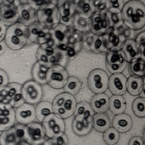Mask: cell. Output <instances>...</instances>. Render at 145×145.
<instances>
[{
  "label": "cell",
  "instance_id": "6da1fadb",
  "mask_svg": "<svg viewBox=\"0 0 145 145\" xmlns=\"http://www.w3.org/2000/svg\"><path fill=\"white\" fill-rule=\"evenodd\" d=\"M121 11L122 22L130 29L138 30L144 26L145 7L141 1L130 0L123 5Z\"/></svg>",
  "mask_w": 145,
  "mask_h": 145
},
{
  "label": "cell",
  "instance_id": "7a4b0ae2",
  "mask_svg": "<svg viewBox=\"0 0 145 145\" xmlns=\"http://www.w3.org/2000/svg\"><path fill=\"white\" fill-rule=\"evenodd\" d=\"M28 39V28L26 25L15 23L7 29L5 36V42L11 49L19 50L26 44Z\"/></svg>",
  "mask_w": 145,
  "mask_h": 145
},
{
  "label": "cell",
  "instance_id": "3957f363",
  "mask_svg": "<svg viewBox=\"0 0 145 145\" xmlns=\"http://www.w3.org/2000/svg\"><path fill=\"white\" fill-rule=\"evenodd\" d=\"M68 78L66 70L60 65H54L48 68L46 74V83L54 89L64 87Z\"/></svg>",
  "mask_w": 145,
  "mask_h": 145
},
{
  "label": "cell",
  "instance_id": "277c9868",
  "mask_svg": "<svg viewBox=\"0 0 145 145\" xmlns=\"http://www.w3.org/2000/svg\"><path fill=\"white\" fill-rule=\"evenodd\" d=\"M108 75L105 71L96 69L92 70L88 76V86L95 93H104L108 88Z\"/></svg>",
  "mask_w": 145,
  "mask_h": 145
},
{
  "label": "cell",
  "instance_id": "5b68a950",
  "mask_svg": "<svg viewBox=\"0 0 145 145\" xmlns=\"http://www.w3.org/2000/svg\"><path fill=\"white\" fill-rule=\"evenodd\" d=\"M37 20L42 25L49 29L59 22L58 7L55 5L49 3L45 7L37 10Z\"/></svg>",
  "mask_w": 145,
  "mask_h": 145
},
{
  "label": "cell",
  "instance_id": "8992f818",
  "mask_svg": "<svg viewBox=\"0 0 145 145\" xmlns=\"http://www.w3.org/2000/svg\"><path fill=\"white\" fill-rule=\"evenodd\" d=\"M127 61L121 50H110L105 59L107 70L112 74L121 73L126 68Z\"/></svg>",
  "mask_w": 145,
  "mask_h": 145
},
{
  "label": "cell",
  "instance_id": "52a82bcc",
  "mask_svg": "<svg viewBox=\"0 0 145 145\" xmlns=\"http://www.w3.org/2000/svg\"><path fill=\"white\" fill-rule=\"evenodd\" d=\"M88 25L91 31L95 35H103L110 27L107 14L103 11L95 12L89 18Z\"/></svg>",
  "mask_w": 145,
  "mask_h": 145
},
{
  "label": "cell",
  "instance_id": "ba28073f",
  "mask_svg": "<svg viewBox=\"0 0 145 145\" xmlns=\"http://www.w3.org/2000/svg\"><path fill=\"white\" fill-rule=\"evenodd\" d=\"M25 101L31 105L38 104L41 101L43 96L42 86L34 80H29L22 86Z\"/></svg>",
  "mask_w": 145,
  "mask_h": 145
},
{
  "label": "cell",
  "instance_id": "9c48e42d",
  "mask_svg": "<svg viewBox=\"0 0 145 145\" xmlns=\"http://www.w3.org/2000/svg\"><path fill=\"white\" fill-rule=\"evenodd\" d=\"M27 28L28 38L35 44H42L50 39L49 29L42 25L39 22L31 24Z\"/></svg>",
  "mask_w": 145,
  "mask_h": 145
},
{
  "label": "cell",
  "instance_id": "30bf717a",
  "mask_svg": "<svg viewBox=\"0 0 145 145\" xmlns=\"http://www.w3.org/2000/svg\"><path fill=\"white\" fill-rule=\"evenodd\" d=\"M105 48L110 50H119L126 41L125 36L116 29H110L102 35Z\"/></svg>",
  "mask_w": 145,
  "mask_h": 145
},
{
  "label": "cell",
  "instance_id": "8fae6325",
  "mask_svg": "<svg viewBox=\"0 0 145 145\" xmlns=\"http://www.w3.org/2000/svg\"><path fill=\"white\" fill-rule=\"evenodd\" d=\"M42 122L45 135L50 139L57 134L65 132V123L64 120L54 113Z\"/></svg>",
  "mask_w": 145,
  "mask_h": 145
},
{
  "label": "cell",
  "instance_id": "7c38bea8",
  "mask_svg": "<svg viewBox=\"0 0 145 145\" xmlns=\"http://www.w3.org/2000/svg\"><path fill=\"white\" fill-rule=\"evenodd\" d=\"M50 39L53 43L59 48L66 45L69 41V32L65 25L58 23L49 28Z\"/></svg>",
  "mask_w": 145,
  "mask_h": 145
},
{
  "label": "cell",
  "instance_id": "4fadbf2b",
  "mask_svg": "<svg viewBox=\"0 0 145 145\" xmlns=\"http://www.w3.org/2000/svg\"><path fill=\"white\" fill-rule=\"evenodd\" d=\"M15 120L18 123L28 125L32 122L35 116V109L33 106L28 103H24L16 108L15 111Z\"/></svg>",
  "mask_w": 145,
  "mask_h": 145
},
{
  "label": "cell",
  "instance_id": "5bb4252c",
  "mask_svg": "<svg viewBox=\"0 0 145 145\" xmlns=\"http://www.w3.org/2000/svg\"><path fill=\"white\" fill-rule=\"evenodd\" d=\"M126 76L121 73L113 74L108 79V88L114 95H122L126 91Z\"/></svg>",
  "mask_w": 145,
  "mask_h": 145
},
{
  "label": "cell",
  "instance_id": "9a60e30c",
  "mask_svg": "<svg viewBox=\"0 0 145 145\" xmlns=\"http://www.w3.org/2000/svg\"><path fill=\"white\" fill-rule=\"evenodd\" d=\"M18 21L25 25H29L36 22L37 11L27 3L20 4L17 7Z\"/></svg>",
  "mask_w": 145,
  "mask_h": 145
},
{
  "label": "cell",
  "instance_id": "2e32d148",
  "mask_svg": "<svg viewBox=\"0 0 145 145\" xmlns=\"http://www.w3.org/2000/svg\"><path fill=\"white\" fill-rule=\"evenodd\" d=\"M113 127L119 133H126L130 130L133 125L131 117L126 113L116 114L112 120Z\"/></svg>",
  "mask_w": 145,
  "mask_h": 145
},
{
  "label": "cell",
  "instance_id": "e0dca14e",
  "mask_svg": "<svg viewBox=\"0 0 145 145\" xmlns=\"http://www.w3.org/2000/svg\"><path fill=\"white\" fill-rule=\"evenodd\" d=\"M109 97L105 93H96L91 99L90 106L96 113H104L109 108Z\"/></svg>",
  "mask_w": 145,
  "mask_h": 145
},
{
  "label": "cell",
  "instance_id": "ac0fdd59",
  "mask_svg": "<svg viewBox=\"0 0 145 145\" xmlns=\"http://www.w3.org/2000/svg\"><path fill=\"white\" fill-rule=\"evenodd\" d=\"M28 133L29 137L28 139L32 143H39L45 137V130L42 124L39 122H31L28 124Z\"/></svg>",
  "mask_w": 145,
  "mask_h": 145
},
{
  "label": "cell",
  "instance_id": "d6986e66",
  "mask_svg": "<svg viewBox=\"0 0 145 145\" xmlns=\"http://www.w3.org/2000/svg\"><path fill=\"white\" fill-rule=\"evenodd\" d=\"M59 21L66 26L72 24L75 18V10L74 7L69 2H65L58 8Z\"/></svg>",
  "mask_w": 145,
  "mask_h": 145
},
{
  "label": "cell",
  "instance_id": "ffe728a7",
  "mask_svg": "<svg viewBox=\"0 0 145 145\" xmlns=\"http://www.w3.org/2000/svg\"><path fill=\"white\" fill-rule=\"evenodd\" d=\"M18 11L16 7L3 6L0 8V20L5 25H11L18 21Z\"/></svg>",
  "mask_w": 145,
  "mask_h": 145
},
{
  "label": "cell",
  "instance_id": "44dd1931",
  "mask_svg": "<svg viewBox=\"0 0 145 145\" xmlns=\"http://www.w3.org/2000/svg\"><path fill=\"white\" fill-rule=\"evenodd\" d=\"M91 123L92 127L100 133H104L110 125L109 117L105 113H97L94 114Z\"/></svg>",
  "mask_w": 145,
  "mask_h": 145
},
{
  "label": "cell",
  "instance_id": "7402d4cb",
  "mask_svg": "<svg viewBox=\"0 0 145 145\" xmlns=\"http://www.w3.org/2000/svg\"><path fill=\"white\" fill-rule=\"evenodd\" d=\"M79 16L83 19L89 18L95 12V6L92 0H79L76 6Z\"/></svg>",
  "mask_w": 145,
  "mask_h": 145
},
{
  "label": "cell",
  "instance_id": "603a6c76",
  "mask_svg": "<svg viewBox=\"0 0 145 145\" xmlns=\"http://www.w3.org/2000/svg\"><path fill=\"white\" fill-rule=\"evenodd\" d=\"M22 86L17 83H8L0 91V102L8 103L12 97L18 92L22 91Z\"/></svg>",
  "mask_w": 145,
  "mask_h": 145
},
{
  "label": "cell",
  "instance_id": "cb8c5ba5",
  "mask_svg": "<svg viewBox=\"0 0 145 145\" xmlns=\"http://www.w3.org/2000/svg\"><path fill=\"white\" fill-rule=\"evenodd\" d=\"M126 89L129 94L137 96L144 89V81L141 77L131 76L126 81Z\"/></svg>",
  "mask_w": 145,
  "mask_h": 145
},
{
  "label": "cell",
  "instance_id": "d4e9b609",
  "mask_svg": "<svg viewBox=\"0 0 145 145\" xmlns=\"http://www.w3.org/2000/svg\"><path fill=\"white\" fill-rule=\"evenodd\" d=\"M35 109V116L40 122H43L53 114L52 103L48 101L39 102Z\"/></svg>",
  "mask_w": 145,
  "mask_h": 145
},
{
  "label": "cell",
  "instance_id": "484cf974",
  "mask_svg": "<svg viewBox=\"0 0 145 145\" xmlns=\"http://www.w3.org/2000/svg\"><path fill=\"white\" fill-rule=\"evenodd\" d=\"M123 52L127 62L139 58V51L136 42L132 39H128L125 41L122 47Z\"/></svg>",
  "mask_w": 145,
  "mask_h": 145
},
{
  "label": "cell",
  "instance_id": "4316f807",
  "mask_svg": "<svg viewBox=\"0 0 145 145\" xmlns=\"http://www.w3.org/2000/svg\"><path fill=\"white\" fill-rule=\"evenodd\" d=\"M126 103L121 95H113L109 100V108L114 114H118L125 112Z\"/></svg>",
  "mask_w": 145,
  "mask_h": 145
},
{
  "label": "cell",
  "instance_id": "83f0119b",
  "mask_svg": "<svg viewBox=\"0 0 145 145\" xmlns=\"http://www.w3.org/2000/svg\"><path fill=\"white\" fill-rule=\"evenodd\" d=\"M129 72L134 76L141 77L144 74V59L138 58L131 61L128 66Z\"/></svg>",
  "mask_w": 145,
  "mask_h": 145
},
{
  "label": "cell",
  "instance_id": "f1b7e54d",
  "mask_svg": "<svg viewBox=\"0 0 145 145\" xmlns=\"http://www.w3.org/2000/svg\"><path fill=\"white\" fill-rule=\"evenodd\" d=\"M11 131L15 136L17 142L27 141L29 137L28 127L27 125L17 123L14 125L11 128Z\"/></svg>",
  "mask_w": 145,
  "mask_h": 145
},
{
  "label": "cell",
  "instance_id": "f546056e",
  "mask_svg": "<svg viewBox=\"0 0 145 145\" xmlns=\"http://www.w3.org/2000/svg\"><path fill=\"white\" fill-rule=\"evenodd\" d=\"M48 68L45 67L38 62L33 66L32 70V75L35 82L40 84L46 83V74Z\"/></svg>",
  "mask_w": 145,
  "mask_h": 145
},
{
  "label": "cell",
  "instance_id": "4dcf8cb0",
  "mask_svg": "<svg viewBox=\"0 0 145 145\" xmlns=\"http://www.w3.org/2000/svg\"><path fill=\"white\" fill-rule=\"evenodd\" d=\"M82 84L80 80L75 76L68 77L67 82L63 87L65 92L75 95L80 91Z\"/></svg>",
  "mask_w": 145,
  "mask_h": 145
},
{
  "label": "cell",
  "instance_id": "1f68e13d",
  "mask_svg": "<svg viewBox=\"0 0 145 145\" xmlns=\"http://www.w3.org/2000/svg\"><path fill=\"white\" fill-rule=\"evenodd\" d=\"M92 123H86L82 121L74 120L72 124V129L75 134L79 136H84L89 134L92 130Z\"/></svg>",
  "mask_w": 145,
  "mask_h": 145
},
{
  "label": "cell",
  "instance_id": "d6a6232c",
  "mask_svg": "<svg viewBox=\"0 0 145 145\" xmlns=\"http://www.w3.org/2000/svg\"><path fill=\"white\" fill-rule=\"evenodd\" d=\"M103 140L108 145L116 144L120 139L119 132L114 128L109 127L103 134Z\"/></svg>",
  "mask_w": 145,
  "mask_h": 145
},
{
  "label": "cell",
  "instance_id": "836d02e7",
  "mask_svg": "<svg viewBox=\"0 0 145 145\" xmlns=\"http://www.w3.org/2000/svg\"><path fill=\"white\" fill-rule=\"evenodd\" d=\"M132 110L136 116L144 117L145 116V99L141 97L135 99L132 104Z\"/></svg>",
  "mask_w": 145,
  "mask_h": 145
},
{
  "label": "cell",
  "instance_id": "e575fe53",
  "mask_svg": "<svg viewBox=\"0 0 145 145\" xmlns=\"http://www.w3.org/2000/svg\"><path fill=\"white\" fill-rule=\"evenodd\" d=\"M76 105V99L74 96L71 94L68 93L67 96L63 103L62 108L64 109L67 117H70L73 114Z\"/></svg>",
  "mask_w": 145,
  "mask_h": 145
},
{
  "label": "cell",
  "instance_id": "d590c367",
  "mask_svg": "<svg viewBox=\"0 0 145 145\" xmlns=\"http://www.w3.org/2000/svg\"><path fill=\"white\" fill-rule=\"evenodd\" d=\"M105 46L103 41L102 36L95 35L92 38L90 45V49L94 53H100L104 49Z\"/></svg>",
  "mask_w": 145,
  "mask_h": 145
},
{
  "label": "cell",
  "instance_id": "8d00e7d4",
  "mask_svg": "<svg viewBox=\"0 0 145 145\" xmlns=\"http://www.w3.org/2000/svg\"><path fill=\"white\" fill-rule=\"evenodd\" d=\"M105 5L110 13H119L124 5L123 0H105Z\"/></svg>",
  "mask_w": 145,
  "mask_h": 145
},
{
  "label": "cell",
  "instance_id": "74e56055",
  "mask_svg": "<svg viewBox=\"0 0 145 145\" xmlns=\"http://www.w3.org/2000/svg\"><path fill=\"white\" fill-rule=\"evenodd\" d=\"M15 116L0 117V131H3L11 128L15 123Z\"/></svg>",
  "mask_w": 145,
  "mask_h": 145
},
{
  "label": "cell",
  "instance_id": "f35d334b",
  "mask_svg": "<svg viewBox=\"0 0 145 145\" xmlns=\"http://www.w3.org/2000/svg\"><path fill=\"white\" fill-rule=\"evenodd\" d=\"M1 136L2 138L5 145H15L18 143L10 128L2 131Z\"/></svg>",
  "mask_w": 145,
  "mask_h": 145
},
{
  "label": "cell",
  "instance_id": "ab89813d",
  "mask_svg": "<svg viewBox=\"0 0 145 145\" xmlns=\"http://www.w3.org/2000/svg\"><path fill=\"white\" fill-rule=\"evenodd\" d=\"M25 102L24 96L22 89L12 97L8 103L12 108H18L25 103Z\"/></svg>",
  "mask_w": 145,
  "mask_h": 145
},
{
  "label": "cell",
  "instance_id": "60d3db41",
  "mask_svg": "<svg viewBox=\"0 0 145 145\" xmlns=\"http://www.w3.org/2000/svg\"><path fill=\"white\" fill-rule=\"evenodd\" d=\"M52 145H68V138L65 133H60L52 138Z\"/></svg>",
  "mask_w": 145,
  "mask_h": 145
},
{
  "label": "cell",
  "instance_id": "b9f144b4",
  "mask_svg": "<svg viewBox=\"0 0 145 145\" xmlns=\"http://www.w3.org/2000/svg\"><path fill=\"white\" fill-rule=\"evenodd\" d=\"M68 93L63 92L58 95H57L53 100L52 105V109L54 110L56 109L62 107L63 103L67 96Z\"/></svg>",
  "mask_w": 145,
  "mask_h": 145
},
{
  "label": "cell",
  "instance_id": "7bdbcfd3",
  "mask_svg": "<svg viewBox=\"0 0 145 145\" xmlns=\"http://www.w3.org/2000/svg\"><path fill=\"white\" fill-rule=\"evenodd\" d=\"M107 14V13H106ZM108 19L109 20L110 26L117 27L121 26L123 23L121 19V16L120 15L119 13H110L107 14Z\"/></svg>",
  "mask_w": 145,
  "mask_h": 145
},
{
  "label": "cell",
  "instance_id": "ee69618b",
  "mask_svg": "<svg viewBox=\"0 0 145 145\" xmlns=\"http://www.w3.org/2000/svg\"><path fill=\"white\" fill-rule=\"evenodd\" d=\"M93 115V110L91 108L90 104L88 103L86 108L79 121H82L86 123H90L92 122Z\"/></svg>",
  "mask_w": 145,
  "mask_h": 145
},
{
  "label": "cell",
  "instance_id": "f6af8a7d",
  "mask_svg": "<svg viewBox=\"0 0 145 145\" xmlns=\"http://www.w3.org/2000/svg\"><path fill=\"white\" fill-rule=\"evenodd\" d=\"M88 103L86 102H80L76 105L75 110L73 113L75 120L79 121L82 114H83Z\"/></svg>",
  "mask_w": 145,
  "mask_h": 145
},
{
  "label": "cell",
  "instance_id": "bcb514c9",
  "mask_svg": "<svg viewBox=\"0 0 145 145\" xmlns=\"http://www.w3.org/2000/svg\"><path fill=\"white\" fill-rule=\"evenodd\" d=\"M27 4L36 11L42 9L49 3V0H27Z\"/></svg>",
  "mask_w": 145,
  "mask_h": 145
},
{
  "label": "cell",
  "instance_id": "7dc6e473",
  "mask_svg": "<svg viewBox=\"0 0 145 145\" xmlns=\"http://www.w3.org/2000/svg\"><path fill=\"white\" fill-rule=\"evenodd\" d=\"M8 83V77L7 73L0 69V91Z\"/></svg>",
  "mask_w": 145,
  "mask_h": 145
},
{
  "label": "cell",
  "instance_id": "c3c4849f",
  "mask_svg": "<svg viewBox=\"0 0 145 145\" xmlns=\"http://www.w3.org/2000/svg\"><path fill=\"white\" fill-rule=\"evenodd\" d=\"M1 1L4 6H12L16 8L20 4V0H1Z\"/></svg>",
  "mask_w": 145,
  "mask_h": 145
},
{
  "label": "cell",
  "instance_id": "681fc988",
  "mask_svg": "<svg viewBox=\"0 0 145 145\" xmlns=\"http://www.w3.org/2000/svg\"><path fill=\"white\" fill-rule=\"evenodd\" d=\"M128 145H143V141L140 137L134 136L130 138Z\"/></svg>",
  "mask_w": 145,
  "mask_h": 145
},
{
  "label": "cell",
  "instance_id": "f907efd6",
  "mask_svg": "<svg viewBox=\"0 0 145 145\" xmlns=\"http://www.w3.org/2000/svg\"><path fill=\"white\" fill-rule=\"evenodd\" d=\"M6 31V25L0 20V42L3 41L5 38Z\"/></svg>",
  "mask_w": 145,
  "mask_h": 145
},
{
  "label": "cell",
  "instance_id": "816d5d0a",
  "mask_svg": "<svg viewBox=\"0 0 145 145\" xmlns=\"http://www.w3.org/2000/svg\"><path fill=\"white\" fill-rule=\"evenodd\" d=\"M137 44H139L140 45L144 44V32H143L141 33H140L137 38V41H135Z\"/></svg>",
  "mask_w": 145,
  "mask_h": 145
},
{
  "label": "cell",
  "instance_id": "f5cc1de1",
  "mask_svg": "<svg viewBox=\"0 0 145 145\" xmlns=\"http://www.w3.org/2000/svg\"><path fill=\"white\" fill-rule=\"evenodd\" d=\"M66 54L69 58H73L75 54V51H74L72 48H67Z\"/></svg>",
  "mask_w": 145,
  "mask_h": 145
},
{
  "label": "cell",
  "instance_id": "db71d44e",
  "mask_svg": "<svg viewBox=\"0 0 145 145\" xmlns=\"http://www.w3.org/2000/svg\"><path fill=\"white\" fill-rule=\"evenodd\" d=\"M5 50V42L2 41L0 42V55L2 54Z\"/></svg>",
  "mask_w": 145,
  "mask_h": 145
},
{
  "label": "cell",
  "instance_id": "11a10c76",
  "mask_svg": "<svg viewBox=\"0 0 145 145\" xmlns=\"http://www.w3.org/2000/svg\"><path fill=\"white\" fill-rule=\"evenodd\" d=\"M15 145H31V144L27 141H22L18 142Z\"/></svg>",
  "mask_w": 145,
  "mask_h": 145
},
{
  "label": "cell",
  "instance_id": "9f6ffc18",
  "mask_svg": "<svg viewBox=\"0 0 145 145\" xmlns=\"http://www.w3.org/2000/svg\"><path fill=\"white\" fill-rule=\"evenodd\" d=\"M43 145H52L51 139H48V140L45 141L44 143V144H43Z\"/></svg>",
  "mask_w": 145,
  "mask_h": 145
},
{
  "label": "cell",
  "instance_id": "6f0895ef",
  "mask_svg": "<svg viewBox=\"0 0 145 145\" xmlns=\"http://www.w3.org/2000/svg\"><path fill=\"white\" fill-rule=\"evenodd\" d=\"M0 145H5V144H4L3 140L2 138V137L1 136V135H0Z\"/></svg>",
  "mask_w": 145,
  "mask_h": 145
},
{
  "label": "cell",
  "instance_id": "680465c9",
  "mask_svg": "<svg viewBox=\"0 0 145 145\" xmlns=\"http://www.w3.org/2000/svg\"><path fill=\"white\" fill-rule=\"evenodd\" d=\"M0 3H1V0H0Z\"/></svg>",
  "mask_w": 145,
  "mask_h": 145
}]
</instances>
